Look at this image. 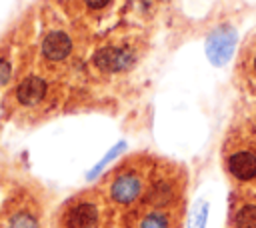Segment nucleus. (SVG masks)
Listing matches in <instances>:
<instances>
[{"label": "nucleus", "mask_w": 256, "mask_h": 228, "mask_svg": "<svg viewBox=\"0 0 256 228\" xmlns=\"http://www.w3.org/2000/svg\"><path fill=\"white\" fill-rule=\"evenodd\" d=\"M36 18V68L52 78L72 82L94 44L92 30L70 20L52 0H42L34 8Z\"/></svg>", "instance_id": "f257e3e1"}, {"label": "nucleus", "mask_w": 256, "mask_h": 228, "mask_svg": "<svg viewBox=\"0 0 256 228\" xmlns=\"http://www.w3.org/2000/svg\"><path fill=\"white\" fill-rule=\"evenodd\" d=\"M150 46V34L142 24H114L94 38L78 78L98 86L120 84L142 66Z\"/></svg>", "instance_id": "f03ea898"}, {"label": "nucleus", "mask_w": 256, "mask_h": 228, "mask_svg": "<svg viewBox=\"0 0 256 228\" xmlns=\"http://www.w3.org/2000/svg\"><path fill=\"white\" fill-rule=\"evenodd\" d=\"M72 82L52 78L36 66L20 76L0 96V118L16 126H36L54 118L70 100Z\"/></svg>", "instance_id": "7ed1b4c3"}, {"label": "nucleus", "mask_w": 256, "mask_h": 228, "mask_svg": "<svg viewBox=\"0 0 256 228\" xmlns=\"http://www.w3.org/2000/svg\"><path fill=\"white\" fill-rule=\"evenodd\" d=\"M220 168L230 190L256 194V108L230 118L220 142Z\"/></svg>", "instance_id": "20e7f679"}, {"label": "nucleus", "mask_w": 256, "mask_h": 228, "mask_svg": "<svg viewBox=\"0 0 256 228\" xmlns=\"http://www.w3.org/2000/svg\"><path fill=\"white\" fill-rule=\"evenodd\" d=\"M156 160L158 154L152 152L126 154L96 182V188L102 192V196L112 206L116 216L126 212L144 198L152 180Z\"/></svg>", "instance_id": "39448f33"}, {"label": "nucleus", "mask_w": 256, "mask_h": 228, "mask_svg": "<svg viewBox=\"0 0 256 228\" xmlns=\"http://www.w3.org/2000/svg\"><path fill=\"white\" fill-rule=\"evenodd\" d=\"M50 192L32 176L8 182L0 200V228H50Z\"/></svg>", "instance_id": "423d86ee"}, {"label": "nucleus", "mask_w": 256, "mask_h": 228, "mask_svg": "<svg viewBox=\"0 0 256 228\" xmlns=\"http://www.w3.org/2000/svg\"><path fill=\"white\" fill-rule=\"evenodd\" d=\"M116 212L94 184L62 200L50 218V228H116Z\"/></svg>", "instance_id": "0eeeda50"}, {"label": "nucleus", "mask_w": 256, "mask_h": 228, "mask_svg": "<svg viewBox=\"0 0 256 228\" xmlns=\"http://www.w3.org/2000/svg\"><path fill=\"white\" fill-rule=\"evenodd\" d=\"M188 206H166L140 200L126 212L118 214L116 228H184Z\"/></svg>", "instance_id": "6e6552de"}, {"label": "nucleus", "mask_w": 256, "mask_h": 228, "mask_svg": "<svg viewBox=\"0 0 256 228\" xmlns=\"http://www.w3.org/2000/svg\"><path fill=\"white\" fill-rule=\"evenodd\" d=\"M70 20L92 30L94 34L104 32L106 26L124 10L126 0H52Z\"/></svg>", "instance_id": "1a4fd4ad"}, {"label": "nucleus", "mask_w": 256, "mask_h": 228, "mask_svg": "<svg viewBox=\"0 0 256 228\" xmlns=\"http://www.w3.org/2000/svg\"><path fill=\"white\" fill-rule=\"evenodd\" d=\"M232 82L242 98L256 102V28L250 30L240 42L234 60Z\"/></svg>", "instance_id": "9d476101"}, {"label": "nucleus", "mask_w": 256, "mask_h": 228, "mask_svg": "<svg viewBox=\"0 0 256 228\" xmlns=\"http://www.w3.org/2000/svg\"><path fill=\"white\" fill-rule=\"evenodd\" d=\"M224 228H256V194L230 190Z\"/></svg>", "instance_id": "9b49d317"}, {"label": "nucleus", "mask_w": 256, "mask_h": 228, "mask_svg": "<svg viewBox=\"0 0 256 228\" xmlns=\"http://www.w3.org/2000/svg\"><path fill=\"white\" fill-rule=\"evenodd\" d=\"M232 48H234V28H230L228 24L216 26L206 40V52L210 62L216 66L226 64L232 54Z\"/></svg>", "instance_id": "f8f14e48"}, {"label": "nucleus", "mask_w": 256, "mask_h": 228, "mask_svg": "<svg viewBox=\"0 0 256 228\" xmlns=\"http://www.w3.org/2000/svg\"><path fill=\"white\" fill-rule=\"evenodd\" d=\"M170 0H126L124 10L134 18V22H146L154 18Z\"/></svg>", "instance_id": "ddd939ff"}, {"label": "nucleus", "mask_w": 256, "mask_h": 228, "mask_svg": "<svg viewBox=\"0 0 256 228\" xmlns=\"http://www.w3.org/2000/svg\"><path fill=\"white\" fill-rule=\"evenodd\" d=\"M0 186H2V182H0Z\"/></svg>", "instance_id": "4468645a"}]
</instances>
